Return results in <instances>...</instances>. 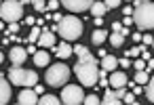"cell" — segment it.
I'll use <instances>...</instances> for the list:
<instances>
[{"label":"cell","instance_id":"6da1fadb","mask_svg":"<svg viewBox=\"0 0 154 105\" xmlns=\"http://www.w3.org/2000/svg\"><path fill=\"white\" fill-rule=\"evenodd\" d=\"M99 63L95 61V57L91 53L78 57V63L74 65V74L78 76V80L82 82V86H95L99 82Z\"/></svg>","mask_w":154,"mask_h":105},{"label":"cell","instance_id":"7a4b0ae2","mask_svg":"<svg viewBox=\"0 0 154 105\" xmlns=\"http://www.w3.org/2000/svg\"><path fill=\"white\" fill-rule=\"evenodd\" d=\"M133 23L139 30H154V2H139L133 9Z\"/></svg>","mask_w":154,"mask_h":105},{"label":"cell","instance_id":"3957f363","mask_svg":"<svg viewBox=\"0 0 154 105\" xmlns=\"http://www.w3.org/2000/svg\"><path fill=\"white\" fill-rule=\"evenodd\" d=\"M57 34H61L63 40H78L82 36V21L74 15H68V17H61V21L57 23Z\"/></svg>","mask_w":154,"mask_h":105},{"label":"cell","instance_id":"277c9868","mask_svg":"<svg viewBox=\"0 0 154 105\" xmlns=\"http://www.w3.org/2000/svg\"><path fill=\"white\" fill-rule=\"evenodd\" d=\"M68 78H70V67L63 65L61 61L55 63V65H51V67L47 69V84L53 86V88H61V86H66Z\"/></svg>","mask_w":154,"mask_h":105},{"label":"cell","instance_id":"5b68a950","mask_svg":"<svg viewBox=\"0 0 154 105\" xmlns=\"http://www.w3.org/2000/svg\"><path fill=\"white\" fill-rule=\"evenodd\" d=\"M23 17V4L19 0H2L0 4V19L7 23H15Z\"/></svg>","mask_w":154,"mask_h":105},{"label":"cell","instance_id":"8992f818","mask_svg":"<svg viewBox=\"0 0 154 105\" xmlns=\"http://www.w3.org/2000/svg\"><path fill=\"white\" fill-rule=\"evenodd\" d=\"M9 80H11V84H15V86H36V82H38V76H36V71H32V69H21V67H17V65H13V69L9 71Z\"/></svg>","mask_w":154,"mask_h":105},{"label":"cell","instance_id":"52a82bcc","mask_svg":"<svg viewBox=\"0 0 154 105\" xmlns=\"http://www.w3.org/2000/svg\"><path fill=\"white\" fill-rule=\"evenodd\" d=\"M82 99H85V92H82L80 86H76V84H66L63 86V90H61V103H66V105H78V103H82Z\"/></svg>","mask_w":154,"mask_h":105},{"label":"cell","instance_id":"ba28073f","mask_svg":"<svg viewBox=\"0 0 154 105\" xmlns=\"http://www.w3.org/2000/svg\"><path fill=\"white\" fill-rule=\"evenodd\" d=\"M95 2V0H61V4L72 11V13H82V11H89L91 4Z\"/></svg>","mask_w":154,"mask_h":105},{"label":"cell","instance_id":"9c48e42d","mask_svg":"<svg viewBox=\"0 0 154 105\" xmlns=\"http://www.w3.org/2000/svg\"><path fill=\"white\" fill-rule=\"evenodd\" d=\"M9 59H11V63L13 65H23V61L28 59V51L26 48H21V46H13L11 48V53H9Z\"/></svg>","mask_w":154,"mask_h":105},{"label":"cell","instance_id":"30bf717a","mask_svg":"<svg viewBox=\"0 0 154 105\" xmlns=\"http://www.w3.org/2000/svg\"><path fill=\"white\" fill-rule=\"evenodd\" d=\"M21 105H34V103H38V92L36 90H32L30 86H26L21 92H19V99H17Z\"/></svg>","mask_w":154,"mask_h":105},{"label":"cell","instance_id":"8fae6325","mask_svg":"<svg viewBox=\"0 0 154 105\" xmlns=\"http://www.w3.org/2000/svg\"><path fill=\"white\" fill-rule=\"evenodd\" d=\"M53 44H55V32H51V28H45L38 38V46L45 48V46H53Z\"/></svg>","mask_w":154,"mask_h":105},{"label":"cell","instance_id":"7c38bea8","mask_svg":"<svg viewBox=\"0 0 154 105\" xmlns=\"http://www.w3.org/2000/svg\"><path fill=\"white\" fill-rule=\"evenodd\" d=\"M108 82H110V86L112 88H120V86H127V82H129V78L122 74V71H112V76L108 78Z\"/></svg>","mask_w":154,"mask_h":105},{"label":"cell","instance_id":"4fadbf2b","mask_svg":"<svg viewBox=\"0 0 154 105\" xmlns=\"http://www.w3.org/2000/svg\"><path fill=\"white\" fill-rule=\"evenodd\" d=\"M11 101V82L0 76V105H7Z\"/></svg>","mask_w":154,"mask_h":105},{"label":"cell","instance_id":"5bb4252c","mask_svg":"<svg viewBox=\"0 0 154 105\" xmlns=\"http://www.w3.org/2000/svg\"><path fill=\"white\" fill-rule=\"evenodd\" d=\"M101 67H103L106 71H114V69L118 67V59L112 57V55H103V59H101Z\"/></svg>","mask_w":154,"mask_h":105},{"label":"cell","instance_id":"9a60e30c","mask_svg":"<svg viewBox=\"0 0 154 105\" xmlns=\"http://www.w3.org/2000/svg\"><path fill=\"white\" fill-rule=\"evenodd\" d=\"M72 53H74V48H72V46H70L68 42H61V44H59V46L55 48V55H57L59 59H68V57H70Z\"/></svg>","mask_w":154,"mask_h":105},{"label":"cell","instance_id":"2e32d148","mask_svg":"<svg viewBox=\"0 0 154 105\" xmlns=\"http://www.w3.org/2000/svg\"><path fill=\"white\" fill-rule=\"evenodd\" d=\"M49 61H51V57H49V53H47V51H36V53H34V63H36L38 67L49 65Z\"/></svg>","mask_w":154,"mask_h":105},{"label":"cell","instance_id":"e0dca14e","mask_svg":"<svg viewBox=\"0 0 154 105\" xmlns=\"http://www.w3.org/2000/svg\"><path fill=\"white\" fill-rule=\"evenodd\" d=\"M101 103H106V105H118L120 103V99L116 97V92H114V88H106V95H103V99H101Z\"/></svg>","mask_w":154,"mask_h":105},{"label":"cell","instance_id":"ac0fdd59","mask_svg":"<svg viewBox=\"0 0 154 105\" xmlns=\"http://www.w3.org/2000/svg\"><path fill=\"white\" fill-rule=\"evenodd\" d=\"M89 11H91V15H95V17H101V15H106L108 7H106V2H93Z\"/></svg>","mask_w":154,"mask_h":105},{"label":"cell","instance_id":"d6986e66","mask_svg":"<svg viewBox=\"0 0 154 105\" xmlns=\"http://www.w3.org/2000/svg\"><path fill=\"white\" fill-rule=\"evenodd\" d=\"M106 38H108V32L101 30V28H97V30L93 32V36H91L93 44H101V42H106Z\"/></svg>","mask_w":154,"mask_h":105},{"label":"cell","instance_id":"ffe728a7","mask_svg":"<svg viewBox=\"0 0 154 105\" xmlns=\"http://www.w3.org/2000/svg\"><path fill=\"white\" fill-rule=\"evenodd\" d=\"M38 103H40V105H59L61 99H57V97H53V95H42V97L38 99Z\"/></svg>","mask_w":154,"mask_h":105},{"label":"cell","instance_id":"44dd1931","mask_svg":"<svg viewBox=\"0 0 154 105\" xmlns=\"http://www.w3.org/2000/svg\"><path fill=\"white\" fill-rule=\"evenodd\" d=\"M40 32H42V28L34 23V28L30 30V36H28V40H30V42H38V38H40Z\"/></svg>","mask_w":154,"mask_h":105},{"label":"cell","instance_id":"7402d4cb","mask_svg":"<svg viewBox=\"0 0 154 105\" xmlns=\"http://www.w3.org/2000/svg\"><path fill=\"white\" fill-rule=\"evenodd\" d=\"M110 42H112V46H122V42H125V36H122L120 32H112V36H110Z\"/></svg>","mask_w":154,"mask_h":105},{"label":"cell","instance_id":"603a6c76","mask_svg":"<svg viewBox=\"0 0 154 105\" xmlns=\"http://www.w3.org/2000/svg\"><path fill=\"white\" fill-rule=\"evenodd\" d=\"M146 97H148L150 103H154V78H150L148 84H146Z\"/></svg>","mask_w":154,"mask_h":105},{"label":"cell","instance_id":"cb8c5ba5","mask_svg":"<svg viewBox=\"0 0 154 105\" xmlns=\"http://www.w3.org/2000/svg\"><path fill=\"white\" fill-rule=\"evenodd\" d=\"M150 80V76H148V69H139L137 74H135V82L137 84H146Z\"/></svg>","mask_w":154,"mask_h":105},{"label":"cell","instance_id":"d4e9b609","mask_svg":"<svg viewBox=\"0 0 154 105\" xmlns=\"http://www.w3.org/2000/svg\"><path fill=\"white\" fill-rule=\"evenodd\" d=\"M82 103H87V105H97V103H101V99L95 97V95H89V97L82 99Z\"/></svg>","mask_w":154,"mask_h":105},{"label":"cell","instance_id":"484cf974","mask_svg":"<svg viewBox=\"0 0 154 105\" xmlns=\"http://www.w3.org/2000/svg\"><path fill=\"white\" fill-rule=\"evenodd\" d=\"M141 48H143V46H133V48H129L125 55H127V57H139V55H141Z\"/></svg>","mask_w":154,"mask_h":105},{"label":"cell","instance_id":"4316f807","mask_svg":"<svg viewBox=\"0 0 154 105\" xmlns=\"http://www.w3.org/2000/svg\"><path fill=\"white\" fill-rule=\"evenodd\" d=\"M122 101H125V103H129V105H135V103H137V99H135V92H125Z\"/></svg>","mask_w":154,"mask_h":105},{"label":"cell","instance_id":"83f0119b","mask_svg":"<svg viewBox=\"0 0 154 105\" xmlns=\"http://www.w3.org/2000/svg\"><path fill=\"white\" fill-rule=\"evenodd\" d=\"M72 48H74V53H76L78 57H82V55H87V53H89V48H87V46H82V44H76V46H72Z\"/></svg>","mask_w":154,"mask_h":105},{"label":"cell","instance_id":"f1b7e54d","mask_svg":"<svg viewBox=\"0 0 154 105\" xmlns=\"http://www.w3.org/2000/svg\"><path fill=\"white\" fill-rule=\"evenodd\" d=\"M103 2H106V7H108V9H118L122 0H103Z\"/></svg>","mask_w":154,"mask_h":105},{"label":"cell","instance_id":"f546056e","mask_svg":"<svg viewBox=\"0 0 154 105\" xmlns=\"http://www.w3.org/2000/svg\"><path fill=\"white\" fill-rule=\"evenodd\" d=\"M32 4H34L36 11H45V7H47V4H45V0H32Z\"/></svg>","mask_w":154,"mask_h":105},{"label":"cell","instance_id":"4dcf8cb0","mask_svg":"<svg viewBox=\"0 0 154 105\" xmlns=\"http://www.w3.org/2000/svg\"><path fill=\"white\" fill-rule=\"evenodd\" d=\"M57 7H59V0H49V2H47L49 11H57Z\"/></svg>","mask_w":154,"mask_h":105},{"label":"cell","instance_id":"1f68e13d","mask_svg":"<svg viewBox=\"0 0 154 105\" xmlns=\"http://www.w3.org/2000/svg\"><path fill=\"white\" fill-rule=\"evenodd\" d=\"M15 32H19V23H17V21H15V23H9V32H7V34L11 36V34H15Z\"/></svg>","mask_w":154,"mask_h":105},{"label":"cell","instance_id":"d6a6232c","mask_svg":"<svg viewBox=\"0 0 154 105\" xmlns=\"http://www.w3.org/2000/svg\"><path fill=\"white\" fill-rule=\"evenodd\" d=\"M133 67H135L137 71H139V69H146V61H143V59H139V61H135V63H133Z\"/></svg>","mask_w":154,"mask_h":105},{"label":"cell","instance_id":"836d02e7","mask_svg":"<svg viewBox=\"0 0 154 105\" xmlns=\"http://www.w3.org/2000/svg\"><path fill=\"white\" fill-rule=\"evenodd\" d=\"M152 40H154V38H152L150 34H146V36H141V42H143L146 46H148V44H152Z\"/></svg>","mask_w":154,"mask_h":105},{"label":"cell","instance_id":"e575fe53","mask_svg":"<svg viewBox=\"0 0 154 105\" xmlns=\"http://www.w3.org/2000/svg\"><path fill=\"white\" fill-rule=\"evenodd\" d=\"M118 65L120 67H129L131 63H129V57H125V59H118Z\"/></svg>","mask_w":154,"mask_h":105},{"label":"cell","instance_id":"d590c367","mask_svg":"<svg viewBox=\"0 0 154 105\" xmlns=\"http://www.w3.org/2000/svg\"><path fill=\"white\" fill-rule=\"evenodd\" d=\"M122 15H125V17H131V15H133V9H131V7H127V9L122 11Z\"/></svg>","mask_w":154,"mask_h":105},{"label":"cell","instance_id":"8d00e7d4","mask_svg":"<svg viewBox=\"0 0 154 105\" xmlns=\"http://www.w3.org/2000/svg\"><path fill=\"white\" fill-rule=\"evenodd\" d=\"M146 69H148V71H152V69H154V59H148V65H146Z\"/></svg>","mask_w":154,"mask_h":105},{"label":"cell","instance_id":"74e56055","mask_svg":"<svg viewBox=\"0 0 154 105\" xmlns=\"http://www.w3.org/2000/svg\"><path fill=\"white\" fill-rule=\"evenodd\" d=\"M28 53H30V55H34V53H36V46H34V42H30V46H28Z\"/></svg>","mask_w":154,"mask_h":105},{"label":"cell","instance_id":"f35d334b","mask_svg":"<svg viewBox=\"0 0 154 105\" xmlns=\"http://www.w3.org/2000/svg\"><path fill=\"white\" fill-rule=\"evenodd\" d=\"M112 30H114V32H120L122 25H120V23H112Z\"/></svg>","mask_w":154,"mask_h":105},{"label":"cell","instance_id":"ab89813d","mask_svg":"<svg viewBox=\"0 0 154 105\" xmlns=\"http://www.w3.org/2000/svg\"><path fill=\"white\" fill-rule=\"evenodd\" d=\"M51 17H53V19H55V21H57V23H59V21H61V15H57V13H55V11H53V15H51Z\"/></svg>","mask_w":154,"mask_h":105},{"label":"cell","instance_id":"60d3db41","mask_svg":"<svg viewBox=\"0 0 154 105\" xmlns=\"http://www.w3.org/2000/svg\"><path fill=\"white\" fill-rule=\"evenodd\" d=\"M26 23H28V25H34V23H36V19H34V17H28V19H26Z\"/></svg>","mask_w":154,"mask_h":105},{"label":"cell","instance_id":"b9f144b4","mask_svg":"<svg viewBox=\"0 0 154 105\" xmlns=\"http://www.w3.org/2000/svg\"><path fill=\"white\" fill-rule=\"evenodd\" d=\"M19 2H21V4H28V2H32V0H19Z\"/></svg>","mask_w":154,"mask_h":105},{"label":"cell","instance_id":"7bdbcfd3","mask_svg":"<svg viewBox=\"0 0 154 105\" xmlns=\"http://www.w3.org/2000/svg\"><path fill=\"white\" fill-rule=\"evenodd\" d=\"M2 61H5V55H2V53H0V63H2Z\"/></svg>","mask_w":154,"mask_h":105},{"label":"cell","instance_id":"ee69618b","mask_svg":"<svg viewBox=\"0 0 154 105\" xmlns=\"http://www.w3.org/2000/svg\"><path fill=\"white\" fill-rule=\"evenodd\" d=\"M2 28H5V23H2V21H0V32H2Z\"/></svg>","mask_w":154,"mask_h":105},{"label":"cell","instance_id":"f6af8a7d","mask_svg":"<svg viewBox=\"0 0 154 105\" xmlns=\"http://www.w3.org/2000/svg\"><path fill=\"white\" fill-rule=\"evenodd\" d=\"M139 2H148V0H139Z\"/></svg>","mask_w":154,"mask_h":105},{"label":"cell","instance_id":"bcb514c9","mask_svg":"<svg viewBox=\"0 0 154 105\" xmlns=\"http://www.w3.org/2000/svg\"><path fill=\"white\" fill-rule=\"evenodd\" d=\"M152 48H154V40H152Z\"/></svg>","mask_w":154,"mask_h":105},{"label":"cell","instance_id":"7dc6e473","mask_svg":"<svg viewBox=\"0 0 154 105\" xmlns=\"http://www.w3.org/2000/svg\"><path fill=\"white\" fill-rule=\"evenodd\" d=\"M0 4H2V0H0Z\"/></svg>","mask_w":154,"mask_h":105},{"label":"cell","instance_id":"c3c4849f","mask_svg":"<svg viewBox=\"0 0 154 105\" xmlns=\"http://www.w3.org/2000/svg\"><path fill=\"white\" fill-rule=\"evenodd\" d=\"M127 2H131V0H127Z\"/></svg>","mask_w":154,"mask_h":105}]
</instances>
